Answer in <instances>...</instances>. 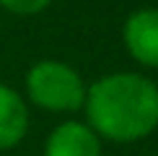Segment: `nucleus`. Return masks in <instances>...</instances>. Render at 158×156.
Segmentation results:
<instances>
[{"instance_id": "obj_2", "label": "nucleus", "mask_w": 158, "mask_h": 156, "mask_svg": "<svg viewBox=\"0 0 158 156\" xmlns=\"http://www.w3.org/2000/svg\"><path fill=\"white\" fill-rule=\"evenodd\" d=\"M26 96L23 99L44 112H57V115H70L83 109L85 102V86L83 76L73 65L62 60H39L26 70L23 78Z\"/></svg>"}, {"instance_id": "obj_4", "label": "nucleus", "mask_w": 158, "mask_h": 156, "mask_svg": "<svg viewBox=\"0 0 158 156\" xmlns=\"http://www.w3.org/2000/svg\"><path fill=\"white\" fill-rule=\"evenodd\" d=\"M44 156H101V138L85 120H65L47 135Z\"/></svg>"}, {"instance_id": "obj_6", "label": "nucleus", "mask_w": 158, "mask_h": 156, "mask_svg": "<svg viewBox=\"0 0 158 156\" xmlns=\"http://www.w3.org/2000/svg\"><path fill=\"white\" fill-rule=\"evenodd\" d=\"M49 5L52 0H0V8L13 13V16H39Z\"/></svg>"}, {"instance_id": "obj_5", "label": "nucleus", "mask_w": 158, "mask_h": 156, "mask_svg": "<svg viewBox=\"0 0 158 156\" xmlns=\"http://www.w3.org/2000/svg\"><path fill=\"white\" fill-rule=\"evenodd\" d=\"M29 133V102L16 89L0 83V151L21 146Z\"/></svg>"}, {"instance_id": "obj_3", "label": "nucleus", "mask_w": 158, "mask_h": 156, "mask_svg": "<svg viewBox=\"0 0 158 156\" xmlns=\"http://www.w3.org/2000/svg\"><path fill=\"white\" fill-rule=\"evenodd\" d=\"M122 42L143 68H158V8H137L124 18Z\"/></svg>"}, {"instance_id": "obj_1", "label": "nucleus", "mask_w": 158, "mask_h": 156, "mask_svg": "<svg viewBox=\"0 0 158 156\" xmlns=\"http://www.w3.org/2000/svg\"><path fill=\"white\" fill-rule=\"evenodd\" d=\"M83 112L101 141H143L158 128V83L135 70L106 73L88 86Z\"/></svg>"}]
</instances>
